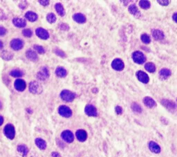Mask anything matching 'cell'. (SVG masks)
<instances>
[{
	"label": "cell",
	"mask_w": 177,
	"mask_h": 157,
	"mask_svg": "<svg viewBox=\"0 0 177 157\" xmlns=\"http://www.w3.org/2000/svg\"><path fill=\"white\" fill-rule=\"evenodd\" d=\"M58 112L61 116L64 118H69L72 116V111L69 107L66 105H61L58 108Z\"/></svg>",
	"instance_id": "obj_5"
},
{
	"label": "cell",
	"mask_w": 177,
	"mask_h": 157,
	"mask_svg": "<svg viewBox=\"0 0 177 157\" xmlns=\"http://www.w3.org/2000/svg\"><path fill=\"white\" fill-rule=\"evenodd\" d=\"M6 33V28H3V26H0V35H5Z\"/></svg>",
	"instance_id": "obj_44"
},
{
	"label": "cell",
	"mask_w": 177,
	"mask_h": 157,
	"mask_svg": "<svg viewBox=\"0 0 177 157\" xmlns=\"http://www.w3.org/2000/svg\"><path fill=\"white\" fill-rule=\"evenodd\" d=\"M29 91L33 94H39L43 91L42 86L39 82L32 81L29 84Z\"/></svg>",
	"instance_id": "obj_1"
},
{
	"label": "cell",
	"mask_w": 177,
	"mask_h": 157,
	"mask_svg": "<svg viewBox=\"0 0 177 157\" xmlns=\"http://www.w3.org/2000/svg\"><path fill=\"white\" fill-rule=\"evenodd\" d=\"M157 2L162 6H167L170 3V1H169V0H158Z\"/></svg>",
	"instance_id": "obj_38"
},
{
	"label": "cell",
	"mask_w": 177,
	"mask_h": 157,
	"mask_svg": "<svg viewBox=\"0 0 177 157\" xmlns=\"http://www.w3.org/2000/svg\"><path fill=\"white\" fill-rule=\"evenodd\" d=\"M5 18H6V15H5L4 12L0 9V19H4Z\"/></svg>",
	"instance_id": "obj_45"
},
{
	"label": "cell",
	"mask_w": 177,
	"mask_h": 157,
	"mask_svg": "<svg viewBox=\"0 0 177 157\" xmlns=\"http://www.w3.org/2000/svg\"><path fill=\"white\" fill-rule=\"evenodd\" d=\"M2 48H3V43L2 41L0 40V50H1Z\"/></svg>",
	"instance_id": "obj_49"
},
{
	"label": "cell",
	"mask_w": 177,
	"mask_h": 157,
	"mask_svg": "<svg viewBox=\"0 0 177 157\" xmlns=\"http://www.w3.org/2000/svg\"><path fill=\"white\" fill-rule=\"evenodd\" d=\"M35 33L39 38L42 39H47L49 37L48 32L43 28H37L35 30Z\"/></svg>",
	"instance_id": "obj_12"
},
{
	"label": "cell",
	"mask_w": 177,
	"mask_h": 157,
	"mask_svg": "<svg viewBox=\"0 0 177 157\" xmlns=\"http://www.w3.org/2000/svg\"><path fill=\"white\" fill-rule=\"evenodd\" d=\"M59 25H60V26H59V28H61V30H67L68 28H69V27H68V26L66 24H61Z\"/></svg>",
	"instance_id": "obj_42"
},
{
	"label": "cell",
	"mask_w": 177,
	"mask_h": 157,
	"mask_svg": "<svg viewBox=\"0 0 177 157\" xmlns=\"http://www.w3.org/2000/svg\"><path fill=\"white\" fill-rule=\"evenodd\" d=\"M136 75L140 82L144 83V84H147V83L149 82V77L145 72L142 71H138L136 72Z\"/></svg>",
	"instance_id": "obj_9"
},
{
	"label": "cell",
	"mask_w": 177,
	"mask_h": 157,
	"mask_svg": "<svg viewBox=\"0 0 177 157\" xmlns=\"http://www.w3.org/2000/svg\"><path fill=\"white\" fill-rule=\"evenodd\" d=\"M46 19H47L48 23L53 24L56 21V16L53 12H50V13H48L47 16H46Z\"/></svg>",
	"instance_id": "obj_31"
},
{
	"label": "cell",
	"mask_w": 177,
	"mask_h": 157,
	"mask_svg": "<svg viewBox=\"0 0 177 157\" xmlns=\"http://www.w3.org/2000/svg\"><path fill=\"white\" fill-rule=\"evenodd\" d=\"M12 23L15 25V26L18 27V28H23L25 27L26 25V21L25 19H22L20 17H15L12 19Z\"/></svg>",
	"instance_id": "obj_18"
},
{
	"label": "cell",
	"mask_w": 177,
	"mask_h": 157,
	"mask_svg": "<svg viewBox=\"0 0 177 157\" xmlns=\"http://www.w3.org/2000/svg\"><path fill=\"white\" fill-rule=\"evenodd\" d=\"M86 114L88 115V116H93L95 117L97 116V111L96 108L92 104H87L84 109Z\"/></svg>",
	"instance_id": "obj_10"
},
{
	"label": "cell",
	"mask_w": 177,
	"mask_h": 157,
	"mask_svg": "<svg viewBox=\"0 0 177 157\" xmlns=\"http://www.w3.org/2000/svg\"><path fill=\"white\" fill-rule=\"evenodd\" d=\"M172 19H173V20L175 21V22L177 23V12H175V13H174V15H172Z\"/></svg>",
	"instance_id": "obj_47"
},
{
	"label": "cell",
	"mask_w": 177,
	"mask_h": 157,
	"mask_svg": "<svg viewBox=\"0 0 177 157\" xmlns=\"http://www.w3.org/2000/svg\"><path fill=\"white\" fill-rule=\"evenodd\" d=\"M132 59L133 62L136 63V64H142L145 62L146 57L141 51L136 50V51H134L132 53Z\"/></svg>",
	"instance_id": "obj_3"
},
{
	"label": "cell",
	"mask_w": 177,
	"mask_h": 157,
	"mask_svg": "<svg viewBox=\"0 0 177 157\" xmlns=\"http://www.w3.org/2000/svg\"><path fill=\"white\" fill-rule=\"evenodd\" d=\"M24 46V42L21 39L19 38L13 39L10 41V46L13 50H19L21 49Z\"/></svg>",
	"instance_id": "obj_8"
},
{
	"label": "cell",
	"mask_w": 177,
	"mask_h": 157,
	"mask_svg": "<svg viewBox=\"0 0 177 157\" xmlns=\"http://www.w3.org/2000/svg\"><path fill=\"white\" fill-rule=\"evenodd\" d=\"M23 74H24L23 71L19 69H13L10 71V75L12 77H21L22 76Z\"/></svg>",
	"instance_id": "obj_30"
},
{
	"label": "cell",
	"mask_w": 177,
	"mask_h": 157,
	"mask_svg": "<svg viewBox=\"0 0 177 157\" xmlns=\"http://www.w3.org/2000/svg\"><path fill=\"white\" fill-rule=\"evenodd\" d=\"M131 109L134 112L136 113H140L142 112V108L140 107V105L138 103H136V102H133L132 104H131Z\"/></svg>",
	"instance_id": "obj_33"
},
{
	"label": "cell",
	"mask_w": 177,
	"mask_h": 157,
	"mask_svg": "<svg viewBox=\"0 0 177 157\" xmlns=\"http://www.w3.org/2000/svg\"><path fill=\"white\" fill-rule=\"evenodd\" d=\"M14 86H15L16 90H17V91H23L25 89H26V84L24 80L17 79V80H16L15 81Z\"/></svg>",
	"instance_id": "obj_13"
},
{
	"label": "cell",
	"mask_w": 177,
	"mask_h": 157,
	"mask_svg": "<svg viewBox=\"0 0 177 157\" xmlns=\"http://www.w3.org/2000/svg\"><path fill=\"white\" fill-rule=\"evenodd\" d=\"M39 3L44 6H46L49 4V1L48 0H39Z\"/></svg>",
	"instance_id": "obj_40"
},
{
	"label": "cell",
	"mask_w": 177,
	"mask_h": 157,
	"mask_svg": "<svg viewBox=\"0 0 177 157\" xmlns=\"http://www.w3.org/2000/svg\"><path fill=\"white\" fill-rule=\"evenodd\" d=\"M25 17H26V19H28V21H35L37 19L38 16H37L35 12L32 11H28L25 14Z\"/></svg>",
	"instance_id": "obj_24"
},
{
	"label": "cell",
	"mask_w": 177,
	"mask_h": 157,
	"mask_svg": "<svg viewBox=\"0 0 177 157\" xmlns=\"http://www.w3.org/2000/svg\"><path fill=\"white\" fill-rule=\"evenodd\" d=\"M1 57L4 59H12V55L8 51H3L1 54Z\"/></svg>",
	"instance_id": "obj_35"
},
{
	"label": "cell",
	"mask_w": 177,
	"mask_h": 157,
	"mask_svg": "<svg viewBox=\"0 0 177 157\" xmlns=\"http://www.w3.org/2000/svg\"><path fill=\"white\" fill-rule=\"evenodd\" d=\"M35 144L37 146V147L40 149H44L46 147V143L44 140L41 138H36L35 139Z\"/></svg>",
	"instance_id": "obj_27"
},
{
	"label": "cell",
	"mask_w": 177,
	"mask_h": 157,
	"mask_svg": "<svg viewBox=\"0 0 177 157\" xmlns=\"http://www.w3.org/2000/svg\"><path fill=\"white\" fill-rule=\"evenodd\" d=\"M140 39H141L142 42L145 43V44H149L151 41V38L150 37H149V35L145 33L142 34L141 37H140Z\"/></svg>",
	"instance_id": "obj_34"
},
{
	"label": "cell",
	"mask_w": 177,
	"mask_h": 157,
	"mask_svg": "<svg viewBox=\"0 0 177 157\" xmlns=\"http://www.w3.org/2000/svg\"><path fill=\"white\" fill-rule=\"evenodd\" d=\"M34 48H35V49L37 50L39 53L42 54L45 53V49L43 48V46H39V45H35V46H34Z\"/></svg>",
	"instance_id": "obj_37"
},
{
	"label": "cell",
	"mask_w": 177,
	"mask_h": 157,
	"mask_svg": "<svg viewBox=\"0 0 177 157\" xmlns=\"http://www.w3.org/2000/svg\"><path fill=\"white\" fill-rule=\"evenodd\" d=\"M73 19L78 24H84L86 22V18L84 15L82 13H75L73 15Z\"/></svg>",
	"instance_id": "obj_20"
},
{
	"label": "cell",
	"mask_w": 177,
	"mask_h": 157,
	"mask_svg": "<svg viewBox=\"0 0 177 157\" xmlns=\"http://www.w3.org/2000/svg\"><path fill=\"white\" fill-rule=\"evenodd\" d=\"M171 74V72L169 68H162L159 71V78L161 80H165L170 76Z\"/></svg>",
	"instance_id": "obj_14"
},
{
	"label": "cell",
	"mask_w": 177,
	"mask_h": 157,
	"mask_svg": "<svg viewBox=\"0 0 177 157\" xmlns=\"http://www.w3.org/2000/svg\"><path fill=\"white\" fill-rule=\"evenodd\" d=\"M1 102H0V109H1Z\"/></svg>",
	"instance_id": "obj_50"
},
{
	"label": "cell",
	"mask_w": 177,
	"mask_h": 157,
	"mask_svg": "<svg viewBox=\"0 0 177 157\" xmlns=\"http://www.w3.org/2000/svg\"><path fill=\"white\" fill-rule=\"evenodd\" d=\"M115 112H116L117 114H122V108L120 107V106H117V107H115Z\"/></svg>",
	"instance_id": "obj_41"
},
{
	"label": "cell",
	"mask_w": 177,
	"mask_h": 157,
	"mask_svg": "<svg viewBox=\"0 0 177 157\" xmlns=\"http://www.w3.org/2000/svg\"><path fill=\"white\" fill-rule=\"evenodd\" d=\"M145 69L149 73H153L156 71V66L152 62H147L145 65Z\"/></svg>",
	"instance_id": "obj_29"
},
{
	"label": "cell",
	"mask_w": 177,
	"mask_h": 157,
	"mask_svg": "<svg viewBox=\"0 0 177 157\" xmlns=\"http://www.w3.org/2000/svg\"><path fill=\"white\" fill-rule=\"evenodd\" d=\"M143 103L146 107L149 108H153L156 106V103L155 102V100L149 96H146L143 98Z\"/></svg>",
	"instance_id": "obj_21"
},
{
	"label": "cell",
	"mask_w": 177,
	"mask_h": 157,
	"mask_svg": "<svg viewBox=\"0 0 177 157\" xmlns=\"http://www.w3.org/2000/svg\"><path fill=\"white\" fill-rule=\"evenodd\" d=\"M27 6H28V3H27L26 1H22V2L19 3V7H20L21 9H25Z\"/></svg>",
	"instance_id": "obj_43"
},
{
	"label": "cell",
	"mask_w": 177,
	"mask_h": 157,
	"mask_svg": "<svg viewBox=\"0 0 177 157\" xmlns=\"http://www.w3.org/2000/svg\"><path fill=\"white\" fill-rule=\"evenodd\" d=\"M55 74H56L57 76L59 77H64L66 75V74H67V72H66V70L65 69L64 67L58 66V67L55 69Z\"/></svg>",
	"instance_id": "obj_25"
},
{
	"label": "cell",
	"mask_w": 177,
	"mask_h": 157,
	"mask_svg": "<svg viewBox=\"0 0 177 157\" xmlns=\"http://www.w3.org/2000/svg\"><path fill=\"white\" fill-rule=\"evenodd\" d=\"M26 56L27 58L29 59V60L32 61V62H37V61L38 60L37 54L31 49H28L26 50Z\"/></svg>",
	"instance_id": "obj_16"
},
{
	"label": "cell",
	"mask_w": 177,
	"mask_h": 157,
	"mask_svg": "<svg viewBox=\"0 0 177 157\" xmlns=\"http://www.w3.org/2000/svg\"><path fill=\"white\" fill-rule=\"evenodd\" d=\"M161 104H162V105L165 106V107L167 108V109H169V110L175 109L176 108V104H175L174 102H173L172 101H171V100H165V99H164V100H161Z\"/></svg>",
	"instance_id": "obj_22"
},
{
	"label": "cell",
	"mask_w": 177,
	"mask_h": 157,
	"mask_svg": "<svg viewBox=\"0 0 177 157\" xmlns=\"http://www.w3.org/2000/svg\"><path fill=\"white\" fill-rule=\"evenodd\" d=\"M51 156L52 157H61L60 154L58 152H56V151H54V152L52 153Z\"/></svg>",
	"instance_id": "obj_46"
},
{
	"label": "cell",
	"mask_w": 177,
	"mask_h": 157,
	"mask_svg": "<svg viewBox=\"0 0 177 157\" xmlns=\"http://www.w3.org/2000/svg\"><path fill=\"white\" fill-rule=\"evenodd\" d=\"M3 132H4V134L6 135V136L9 139H13L14 137L15 136V128H14L13 125H12L11 124H8L5 126Z\"/></svg>",
	"instance_id": "obj_4"
},
{
	"label": "cell",
	"mask_w": 177,
	"mask_h": 157,
	"mask_svg": "<svg viewBox=\"0 0 177 157\" xmlns=\"http://www.w3.org/2000/svg\"><path fill=\"white\" fill-rule=\"evenodd\" d=\"M3 117L0 116V126H1V124H3Z\"/></svg>",
	"instance_id": "obj_48"
},
{
	"label": "cell",
	"mask_w": 177,
	"mask_h": 157,
	"mask_svg": "<svg viewBox=\"0 0 177 157\" xmlns=\"http://www.w3.org/2000/svg\"><path fill=\"white\" fill-rule=\"evenodd\" d=\"M75 96H76V95L75 93L67 89L63 90L60 93L61 98L66 102H72L75 99Z\"/></svg>",
	"instance_id": "obj_2"
},
{
	"label": "cell",
	"mask_w": 177,
	"mask_h": 157,
	"mask_svg": "<svg viewBox=\"0 0 177 157\" xmlns=\"http://www.w3.org/2000/svg\"><path fill=\"white\" fill-rule=\"evenodd\" d=\"M75 136H76L79 141L84 142L87 138V133L84 129H78L75 133Z\"/></svg>",
	"instance_id": "obj_15"
},
{
	"label": "cell",
	"mask_w": 177,
	"mask_h": 157,
	"mask_svg": "<svg viewBox=\"0 0 177 157\" xmlns=\"http://www.w3.org/2000/svg\"><path fill=\"white\" fill-rule=\"evenodd\" d=\"M139 5H140V6L141 7V8L142 9H149L150 8V2H149V1H145V0H142V1H140V2H139Z\"/></svg>",
	"instance_id": "obj_32"
},
{
	"label": "cell",
	"mask_w": 177,
	"mask_h": 157,
	"mask_svg": "<svg viewBox=\"0 0 177 157\" xmlns=\"http://www.w3.org/2000/svg\"><path fill=\"white\" fill-rule=\"evenodd\" d=\"M149 148L152 152L155 154H158L160 152V146L154 141H150L149 143Z\"/></svg>",
	"instance_id": "obj_23"
},
{
	"label": "cell",
	"mask_w": 177,
	"mask_h": 157,
	"mask_svg": "<svg viewBox=\"0 0 177 157\" xmlns=\"http://www.w3.org/2000/svg\"><path fill=\"white\" fill-rule=\"evenodd\" d=\"M49 77V72H48V69L45 66H42L41 67L39 71L37 72V78L39 80H45Z\"/></svg>",
	"instance_id": "obj_6"
},
{
	"label": "cell",
	"mask_w": 177,
	"mask_h": 157,
	"mask_svg": "<svg viewBox=\"0 0 177 157\" xmlns=\"http://www.w3.org/2000/svg\"><path fill=\"white\" fill-rule=\"evenodd\" d=\"M22 33H23V35L25 36V37H30L32 35V30L29 29V28H28V29H24L22 31Z\"/></svg>",
	"instance_id": "obj_36"
},
{
	"label": "cell",
	"mask_w": 177,
	"mask_h": 157,
	"mask_svg": "<svg viewBox=\"0 0 177 157\" xmlns=\"http://www.w3.org/2000/svg\"><path fill=\"white\" fill-rule=\"evenodd\" d=\"M17 151H19L23 156H26L28 152V149L26 145H19L17 147Z\"/></svg>",
	"instance_id": "obj_28"
},
{
	"label": "cell",
	"mask_w": 177,
	"mask_h": 157,
	"mask_svg": "<svg viewBox=\"0 0 177 157\" xmlns=\"http://www.w3.org/2000/svg\"><path fill=\"white\" fill-rule=\"evenodd\" d=\"M128 10H129V12L131 14V15L134 16L135 17H140V16H141V13H140V12L139 11L138 8H137V6L135 4H131L129 6V8H128Z\"/></svg>",
	"instance_id": "obj_19"
},
{
	"label": "cell",
	"mask_w": 177,
	"mask_h": 157,
	"mask_svg": "<svg viewBox=\"0 0 177 157\" xmlns=\"http://www.w3.org/2000/svg\"><path fill=\"white\" fill-rule=\"evenodd\" d=\"M176 101H177V99H176Z\"/></svg>",
	"instance_id": "obj_51"
},
{
	"label": "cell",
	"mask_w": 177,
	"mask_h": 157,
	"mask_svg": "<svg viewBox=\"0 0 177 157\" xmlns=\"http://www.w3.org/2000/svg\"><path fill=\"white\" fill-rule=\"evenodd\" d=\"M111 67L115 70V71H121L123 70L124 67V64L122 59L120 58H116L113 59L112 62H111Z\"/></svg>",
	"instance_id": "obj_7"
},
{
	"label": "cell",
	"mask_w": 177,
	"mask_h": 157,
	"mask_svg": "<svg viewBox=\"0 0 177 157\" xmlns=\"http://www.w3.org/2000/svg\"><path fill=\"white\" fill-rule=\"evenodd\" d=\"M55 8L57 12V14H58L59 15L64 16L65 15V10L64 8V6H62V3H57L55 5Z\"/></svg>",
	"instance_id": "obj_26"
},
{
	"label": "cell",
	"mask_w": 177,
	"mask_h": 157,
	"mask_svg": "<svg viewBox=\"0 0 177 157\" xmlns=\"http://www.w3.org/2000/svg\"><path fill=\"white\" fill-rule=\"evenodd\" d=\"M62 138L64 141L67 142H72L73 141L74 139V136L73 133L69 130H65L62 131V134H61Z\"/></svg>",
	"instance_id": "obj_11"
},
{
	"label": "cell",
	"mask_w": 177,
	"mask_h": 157,
	"mask_svg": "<svg viewBox=\"0 0 177 157\" xmlns=\"http://www.w3.org/2000/svg\"><path fill=\"white\" fill-rule=\"evenodd\" d=\"M55 53H56L57 55H58L59 56L64 57H66V55H65V53L64 52L62 51V50H61L60 49H58V48H56V49L55 50Z\"/></svg>",
	"instance_id": "obj_39"
},
{
	"label": "cell",
	"mask_w": 177,
	"mask_h": 157,
	"mask_svg": "<svg viewBox=\"0 0 177 157\" xmlns=\"http://www.w3.org/2000/svg\"><path fill=\"white\" fill-rule=\"evenodd\" d=\"M151 33H152L153 39L156 40H161L165 37L163 32L159 29H153L151 30Z\"/></svg>",
	"instance_id": "obj_17"
}]
</instances>
